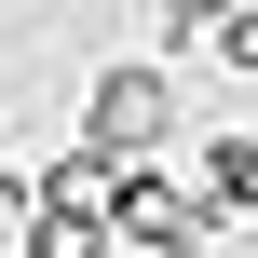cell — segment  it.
<instances>
[{"instance_id": "obj_1", "label": "cell", "mask_w": 258, "mask_h": 258, "mask_svg": "<svg viewBox=\"0 0 258 258\" xmlns=\"http://www.w3.org/2000/svg\"><path fill=\"white\" fill-rule=\"evenodd\" d=\"M177 122H190V95H177L163 54H109V68H82V136H95L109 163H163Z\"/></svg>"}, {"instance_id": "obj_2", "label": "cell", "mask_w": 258, "mask_h": 258, "mask_svg": "<svg viewBox=\"0 0 258 258\" xmlns=\"http://www.w3.org/2000/svg\"><path fill=\"white\" fill-rule=\"evenodd\" d=\"M109 231H122V258H204L231 218H218V204L177 177V163H136V177L109 190Z\"/></svg>"}, {"instance_id": "obj_3", "label": "cell", "mask_w": 258, "mask_h": 258, "mask_svg": "<svg viewBox=\"0 0 258 258\" xmlns=\"http://www.w3.org/2000/svg\"><path fill=\"white\" fill-rule=\"evenodd\" d=\"M190 190L231 218V231H258V136L245 122H218V136H190Z\"/></svg>"}, {"instance_id": "obj_4", "label": "cell", "mask_w": 258, "mask_h": 258, "mask_svg": "<svg viewBox=\"0 0 258 258\" xmlns=\"http://www.w3.org/2000/svg\"><path fill=\"white\" fill-rule=\"evenodd\" d=\"M27 258H122V231H109V204H41Z\"/></svg>"}, {"instance_id": "obj_5", "label": "cell", "mask_w": 258, "mask_h": 258, "mask_svg": "<svg viewBox=\"0 0 258 258\" xmlns=\"http://www.w3.org/2000/svg\"><path fill=\"white\" fill-rule=\"evenodd\" d=\"M245 258H258V231H245Z\"/></svg>"}]
</instances>
